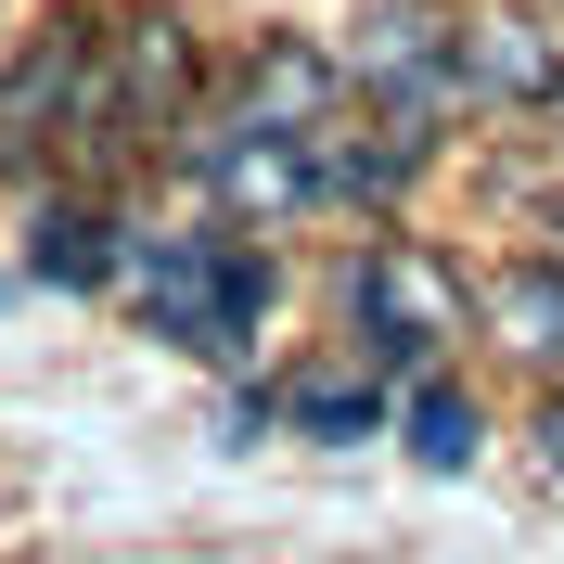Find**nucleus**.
Returning <instances> with one entry per match:
<instances>
[{
  "label": "nucleus",
  "mask_w": 564,
  "mask_h": 564,
  "mask_svg": "<svg viewBox=\"0 0 564 564\" xmlns=\"http://www.w3.org/2000/svg\"><path fill=\"white\" fill-rule=\"evenodd\" d=\"M398 423H411V462H423V475H462V462H475V398H462V386H411Z\"/></svg>",
  "instance_id": "obj_11"
},
{
  "label": "nucleus",
  "mask_w": 564,
  "mask_h": 564,
  "mask_svg": "<svg viewBox=\"0 0 564 564\" xmlns=\"http://www.w3.org/2000/svg\"><path fill=\"white\" fill-rule=\"evenodd\" d=\"M539 449H552V475H564V398H552V423H539Z\"/></svg>",
  "instance_id": "obj_12"
},
{
  "label": "nucleus",
  "mask_w": 564,
  "mask_h": 564,
  "mask_svg": "<svg viewBox=\"0 0 564 564\" xmlns=\"http://www.w3.org/2000/svg\"><path fill=\"white\" fill-rule=\"evenodd\" d=\"M26 270H39V282H65V295H90V282L129 270V245H116V218H104V206H39Z\"/></svg>",
  "instance_id": "obj_10"
},
{
  "label": "nucleus",
  "mask_w": 564,
  "mask_h": 564,
  "mask_svg": "<svg viewBox=\"0 0 564 564\" xmlns=\"http://www.w3.org/2000/svg\"><path fill=\"white\" fill-rule=\"evenodd\" d=\"M245 423H295L321 449H347V436H386V386H372V372H295V386H270Z\"/></svg>",
  "instance_id": "obj_8"
},
{
  "label": "nucleus",
  "mask_w": 564,
  "mask_h": 564,
  "mask_svg": "<svg viewBox=\"0 0 564 564\" xmlns=\"http://www.w3.org/2000/svg\"><path fill=\"white\" fill-rule=\"evenodd\" d=\"M347 90H372L386 116L423 129V116L462 90V26L436 13V0H386V13L359 26V52H347Z\"/></svg>",
  "instance_id": "obj_3"
},
{
  "label": "nucleus",
  "mask_w": 564,
  "mask_h": 564,
  "mask_svg": "<svg viewBox=\"0 0 564 564\" xmlns=\"http://www.w3.org/2000/svg\"><path fill=\"white\" fill-rule=\"evenodd\" d=\"M347 321H359V347H372V372H423V359H449V334L475 321V295H462L449 257L372 245V257L347 270Z\"/></svg>",
  "instance_id": "obj_2"
},
{
  "label": "nucleus",
  "mask_w": 564,
  "mask_h": 564,
  "mask_svg": "<svg viewBox=\"0 0 564 564\" xmlns=\"http://www.w3.org/2000/svg\"><path fill=\"white\" fill-rule=\"evenodd\" d=\"M129 295L141 321L193 359H245L257 321H270V257L245 231H167V245H129Z\"/></svg>",
  "instance_id": "obj_1"
},
{
  "label": "nucleus",
  "mask_w": 564,
  "mask_h": 564,
  "mask_svg": "<svg viewBox=\"0 0 564 564\" xmlns=\"http://www.w3.org/2000/svg\"><path fill=\"white\" fill-rule=\"evenodd\" d=\"M488 334L539 372H564V257H527V270L488 282Z\"/></svg>",
  "instance_id": "obj_9"
},
{
  "label": "nucleus",
  "mask_w": 564,
  "mask_h": 564,
  "mask_svg": "<svg viewBox=\"0 0 564 564\" xmlns=\"http://www.w3.org/2000/svg\"><path fill=\"white\" fill-rule=\"evenodd\" d=\"M193 167H206V193H218L231 218H295V206H321V141L245 129V116L193 129Z\"/></svg>",
  "instance_id": "obj_4"
},
{
  "label": "nucleus",
  "mask_w": 564,
  "mask_h": 564,
  "mask_svg": "<svg viewBox=\"0 0 564 564\" xmlns=\"http://www.w3.org/2000/svg\"><path fill=\"white\" fill-rule=\"evenodd\" d=\"M411 167H423V129H411V116H372V129L334 116V129H321V206H386Z\"/></svg>",
  "instance_id": "obj_7"
},
{
  "label": "nucleus",
  "mask_w": 564,
  "mask_h": 564,
  "mask_svg": "<svg viewBox=\"0 0 564 564\" xmlns=\"http://www.w3.org/2000/svg\"><path fill=\"white\" fill-rule=\"evenodd\" d=\"M462 90L475 104H564V39L539 13H475L462 26Z\"/></svg>",
  "instance_id": "obj_5"
},
{
  "label": "nucleus",
  "mask_w": 564,
  "mask_h": 564,
  "mask_svg": "<svg viewBox=\"0 0 564 564\" xmlns=\"http://www.w3.org/2000/svg\"><path fill=\"white\" fill-rule=\"evenodd\" d=\"M334 104H347V65H321V52H295V39H270L257 52V77H245V129H282V141H321L334 129Z\"/></svg>",
  "instance_id": "obj_6"
}]
</instances>
